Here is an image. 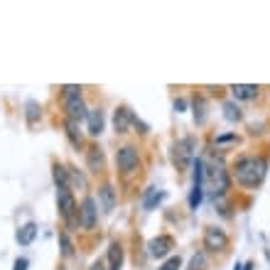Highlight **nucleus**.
Returning a JSON list of instances; mask_svg holds the SVG:
<instances>
[{
	"label": "nucleus",
	"mask_w": 270,
	"mask_h": 270,
	"mask_svg": "<svg viewBox=\"0 0 270 270\" xmlns=\"http://www.w3.org/2000/svg\"><path fill=\"white\" fill-rule=\"evenodd\" d=\"M265 172H268V162L263 157H253V155L236 160V167H233L236 182L248 187V189H255L265 179Z\"/></svg>",
	"instance_id": "nucleus-1"
},
{
	"label": "nucleus",
	"mask_w": 270,
	"mask_h": 270,
	"mask_svg": "<svg viewBox=\"0 0 270 270\" xmlns=\"http://www.w3.org/2000/svg\"><path fill=\"white\" fill-rule=\"evenodd\" d=\"M79 91H81V89H79V86H74V84L64 86V108H66V116H69V120H74V123H79V120H84V118L89 116Z\"/></svg>",
	"instance_id": "nucleus-2"
},
{
	"label": "nucleus",
	"mask_w": 270,
	"mask_h": 270,
	"mask_svg": "<svg viewBox=\"0 0 270 270\" xmlns=\"http://www.w3.org/2000/svg\"><path fill=\"white\" fill-rule=\"evenodd\" d=\"M194 138H182L174 143V162L179 170H187L194 162Z\"/></svg>",
	"instance_id": "nucleus-3"
},
{
	"label": "nucleus",
	"mask_w": 270,
	"mask_h": 270,
	"mask_svg": "<svg viewBox=\"0 0 270 270\" xmlns=\"http://www.w3.org/2000/svg\"><path fill=\"white\" fill-rule=\"evenodd\" d=\"M57 207H59V214L66 224H74V216H77V201H74V194L69 187L64 189H57Z\"/></svg>",
	"instance_id": "nucleus-4"
},
{
	"label": "nucleus",
	"mask_w": 270,
	"mask_h": 270,
	"mask_svg": "<svg viewBox=\"0 0 270 270\" xmlns=\"http://www.w3.org/2000/svg\"><path fill=\"white\" fill-rule=\"evenodd\" d=\"M116 162H118V170L123 174H130L138 170V162H140V157H138V150H135L133 145H125V148H120L116 153Z\"/></svg>",
	"instance_id": "nucleus-5"
},
{
	"label": "nucleus",
	"mask_w": 270,
	"mask_h": 270,
	"mask_svg": "<svg viewBox=\"0 0 270 270\" xmlns=\"http://www.w3.org/2000/svg\"><path fill=\"white\" fill-rule=\"evenodd\" d=\"M201 196H204V165L196 160L194 162V184H192V194H189V207H192L194 212L199 209Z\"/></svg>",
	"instance_id": "nucleus-6"
},
{
	"label": "nucleus",
	"mask_w": 270,
	"mask_h": 270,
	"mask_svg": "<svg viewBox=\"0 0 270 270\" xmlns=\"http://www.w3.org/2000/svg\"><path fill=\"white\" fill-rule=\"evenodd\" d=\"M229 246V236L224 229H219V226H209V229H204V248H209V251H224Z\"/></svg>",
	"instance_id": "nucleus-7"
},
{
	"label": "nucleus",
	"mask_w": 270,
	"mask_h": 270,
	"mask_svg": "<svg viewBox=\"0 0 270 270\" xmlns=\"http://www.w3.org/2000/svg\"><path fill=\"white\" fill-rule=\"evenodd\" d=\"M96 219H98V209H96V201L91 196H86L79 207V224L84 229H94L96 226Z\"/></svg>",
	"instance_id": "nucleus-8"
},
{
	"label": "nucleus",
	"mask_w": 270,
	"mask_h": 270,
	"mask_svg": "<svg viewBox=\"0 0 270 270\" xmlns=\"http://www.w3.org/2000/svg\"><path fill=\"white\" fill-rule=\"evenodd\" d=\"M172 246H174L172 236H157V238H153L148 243V251H150L153 258H165L167 253L172 251Z\"/></svg>",
	"instance_id": "nucleus-9"
},
{
	"label": "nucleus",
	"mask_w": 270,
	"mask_h": 270,
	"mask_svg": "<svg viewBox=\"0 0 270 270\" xmlns=\"http://www.w3.org/2000/svg\"><path fill=\"white\" fill-rule=\"evenodd\" d=\"M133 118H135V113L128 106L116 108V113H113V128H116V133H128V128L133 125Z\"/></svg>",
	"instance_id": "nucleus-10"
},
{
	"label": "nucleus",
	"mask_w": 270,
	"mask_h": 270,
	"mask_svg": "<svg viewBox=\"0 0 270 270\" xmlns=\"http://www.w3.org/2000/svg\"><path fill=\"white\" fill-rule=\"evenodd\" d=\"M209 179L214 184V194H226V189H229V174H226L224 167H212L209 170Z\"/></svg>",
	"instance_id": "nucleus-11"
},
{
	"label": "nucleus",
	"mask_w": 270,
	"mask_h": 270,
	"mask_svg": "<svg viewBox=\"0 0 270 270\" xmlns=\"http://www.w3.org/2000/svg\"><path fill=\"white\" fill-rule=\"evenodd\" d=\"M98 201H101V209L106 214H111L116 209V189L111 187V184H103L101 189H98Z\"/></svg>",
	"instance_id": "nucleus-12"
},
{
	"label": "nucleus",
	"mask_w": 270,
	"mask_h": 270,
	"mask_svg": "<svg viewBox=\"0 0 270 270\" xmlns=\"http://www.w3.org/2000/svg\"><path fill=\"white\" fill-rule=\"evenodd\" d=\"M258 86H253V84H233L231 86V94L236 101H251V98L258 96Z\"/></svg>",
	"instance_id": "nucleus-13"
},
{
	"label": "nucleus",
	"mask_w": 270,
	"mask_h": 270,
	"mask_svg": "<svg viewBox=\"0 0 270 270\" xmlns=\"http://www.w3.org/2000/svg\"><path fill=\"white\" fill-rule=\"evenodd\" d=\"M35 236H37V224H35V221H27L25 226H20L18 229L15 241H18L20 246H30V243L35 241Z\"/></svg>",
	"instance_id": "nucleus-14"
},
{
	"label": "nucleus",
	"mask_w": 270,
	"mask_h": 270,
	"mask_svg": "<svg viewBox=\"0 0 270 270\" xmlns=\"http://www.w3.org/2000/svg\"><path fill=\"white\" fill-rule=\"evenodd\" d=\"M86 120H89V133L91 135H101L103 133V111L101 108H96V111H89V116H86Z\"/></svg>",
	"instance_id": "nucleus-15"
},
{
	"label": "nucleus",
	"mask_w": 270,
	"mask_h": 270,
	"mask_svg": "<svg viewBox=\"0 0 270 270\" xmlns=\"http://www.w3.org/2000/svg\"><path fill=\"white\" fill-rule=\"evenodd\" d=\"M108 265H111L108 270H120V265H123V248L116 241L108 246Z\"/></svg>",
	"instance_id": "nucleus-16"
},
{
	"label": "nucleus",
	"mask_w": 270,
	"mask_h": 270,
	"mask_svg": "<svg viewBox=\"0 0 270 270\" xmlns=\"http://www.w3.org/2000/svg\"><path fill=\"white\" fill-rule=\"evenodd\" d=\"M89 170L91 172H101L103 170V153L98 148H89Z\"/></svg>",
	"instance_id": "nucleus-17"
},
{
	"label": "nucleus",
	"mask_w": 270,
	"mask_h": 270,
	"mask_svg": "<svg viewBox=\"0 0 270 270\" xmlns=\"http://www.w3.org/2000/svg\"><path fill=\"white\" fill-rule=\"evenodd\" d=\"M162 196H165V194L162 192H157V189H148V194H145V199H143V207H145V209H148V212H153L155 207H157V204H160V201H162Z\"/></svg>",
	"instance_id": "nucleus-18"
},
{
	"label": "nucleus",
	"mask_w": 270,
	"mask_h": 270,
	"mask_svg": "<svg viewBox=\"0 0 270 270\" xmlns=\"http://www.w3.org/2000/svg\"><path fill=\"white\" fill-rule=\"evenodd\" d=\"M66 138H69V143L74 145V148H81V133H79V123L74 120H66Z\"/></svg>",
	"instance_id": "nucleus-19"
},
{
	"label": "nucleus",
	"mask_w": 270,
	"mask_h": 270,
	"mask_svg": "<svg viewBox=\"0 0 270 270\" xmlns=\"http://www.w3.org/2000/svg\"><path fill=\"white\" fill-rule=\"evenodd\" d=\"M54 182H57L59 189L69 187V170H64L61 165H54Z\"/></svg>",
	"instance_id": "nucleus-20"
},
{
	"label": "nucleus",
	"mask_w": 270,
	"mask_h": 270,
	"mask_svg": "<svg viewBox=\"0 0 270 270\" xmlns=\"http://www.w3.org/2000/svg\"><path fill=\"white\" fill-rule=\"evenodd\" d=\"M224 118H226V120H241V108H238L233 101L224 103Z\"/></svg>",
	"instance_id": "nucleus-21"
},
{
	"label": "nucleus",
	"mask_w": 270,
	"mask_h": 270,
	"mask_svg": "<svg viewBox=\"0 0 270 270\" xmlns=\"http://www.w3.org/2000/svg\"><path fill=\"white\" fill-rule=\"evenodd\" d=\"M25 108H27V123H30V125H35V123H37V118H39V103L37 101H27V103H25Z\"/></svg>",
	"instance_id": "nucleus-22"
},
{
	"label": "nucleus",
	"mask_w": 270,
	"mask_h": 270,
	"mask_svg": "<svg viewBox=\"0 0 270 270\" xmlns=\"http://www.w3.org/2000/svg\"><path fill=\"white\" fill-rule=\"evenodd\" d=\"M204 108H207V106H204V101H201V98H196V101H194V120H196L199 125L207 120V111H204Z\"/></svg>",
	"instance_id": "nucleus-23"
},
{
	"label": "nucleus",
	"mask_w": 270,
	"mask_h": 270,
	"mask_svg": "<svg viewBox=\"0 0 270 270\" xmlns=\"http://www.w3.org/2000/svg\"><path fill=\"white\" fill-rule=\"evenodd\" d=\"M207 268V255L204 253H196L192 260H189V268L187 270H204Z\"/></svg>",
	"instance_id": "nucleus-24"
},
{
	"label": "nucleus",
	"mask_w": 270,
	"mask_h": 270,
	"mask_svg": "<svg viewBox=\"0 0 270 270\" xmlns=\"http://www.w3.org/2000/svg\"><path fill=\"white\" fill-rule=\"evenodd\" d=\"M59 243H61V253H64V255H72V253H74V246H72V241H69L66 233L59 236Z\"/></svg>",
	"instance_id": "nucleus-25"
},
{
	"label": "nucleus",
	"mask_w": 270,
	"mask_h": 270,
	"mask_svg": "<svg viewBox=\"0 0 270 270\" xmlns=\"http://www.w3.org/2000/svg\"><path fill=\"white\" fill-rule=\"evenodd\" d=\"M179 265H182V260H179V255H174V258H170V260H167L160 270H177Z\"/></svg>",
	"instance_id": "nucleus-26"
},
{
	"label": "nucleus",
	"mask_w": 270,
	"mask_h": 270,
	"mask_svg": "<svg viewBox=\"0 0 270 270\" xmlns=\"http://www.w3.org/2000/svg\"><path fill=\"white\" fill-rule=\"evenodd\" d=\"M174 111H177V113L187 111V101H184V98H177V101H174Z\"/></svg>",
	"instance_id": "nucleus-27"
},
{
	"label": "nucleus",
	"mask_w": 270,
	"mask_h": 270,
	"mask_svg": "<svg viewBox=\"0 0 270 270\" xmlns=\"http://www.w3.org/2000/svg\"><path fill=\"white\" fill-rule=\"evenodd\" d=\"M27 265H30V260H27V258H18L13 270H27Z\"/></svg>",
	"instance_id": "nucleus-28"
},
{
	"label": "nucleus",
	"mask_w": 270,
	"mask_h": 270,
	"mask_svg": "<svg viewBox=\"0 0 270 270\" xmlns=\"http://www.w3.org/2000/svg\"><path fill=\"white\" fill-rule=\"evenodd\" d=\"M231 140H236V135H221V138H216L219 145H221V143H231Z\"/></svg>",
	"instance_id": "nucleus-29"
},
{
	"label": "nucleus",
	"mask_w": 270,
	"mask_h": 270,
	"mask_svg": "<svg viewBox=\"0 0 270 270\" xmlns=\"http://www.w3.org/2000/svg\"><path fill=\"white\" fill-rule=\"evenodd\" d=\"M89 270H108V268H106V263H103V260H96V263H94Z\"/></svg>",
	"instance_id": "nucleus-30"
},
{
	"label": "nucleus",
	"mask_w": 270,
	"mask_h": 270,
	"mask_svg": "<svg viewBox=\"0 0 270 270\" xmlns=\"http://www.w3.org/2000/svg\"><path fill=\"white\" fill-rule=\"evenodd\" d=\"M246 270H253V263H248V265H243Z\"/></svg>",
	"instance_id": "nucleus-31"
},
{
	"label": "nucleus",
	"mask_w": 270,
	"mask_h": 270,
	"mask_svg": "<svg viewBox=\"0 0 270 270\" xmlns=\"http://www.w3.org/2000/svg\"><path fill=\"white\" fill-rule=\"evenodd\" d=\"M233 270H241V265H236V268H233Z\"/></svg>",
	"instance_id": "nucleus-32"
}]
</instances>
